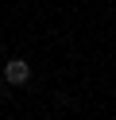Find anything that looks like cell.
<instances>
[{"instance_id": "cell-1", "label": "cell", "mask_w": 116, "mask_h": 120, "mask_svg": "<svg viewBox=\"0 0 116 120\" xmlns=\"http://www.w3.org/2000/svg\"><path fill=\"white\" fill-rule=\"evenodd\" d=\"M4 81L12 89L27 85V81H31V62H27V58H8V62H4Z\"/></svg>"}, {"instance_id": "cell-2", "label": "cell", "mask_w": 116, "mask_h": 120, "mask_svg": "<svg viewBox=\"0 0 116 120\" xmlns=\"http://www.w3.org/2000/svg\"><path fill=\"white\" fill-rule=\"evenodd\" d=\"M0 58H4V43H0Z\"/></svg>"}, {"instance_id": "cell-3", "label": "cell", "mask_w": 116, "mask_h": 120, "mask_svg": "<svg viewBox=\"0 0 116 120\" xmlns=\"http://www.w3.org/2000/svg\"><path fill=\"white\" fill-rule=\"evenodd\" d=\"M46 120H58V116H46Z\"/></svg>"}]
</instances>
